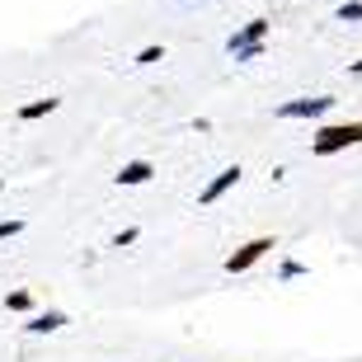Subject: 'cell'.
Segmentation results:
<instances>
[{
    "label": "cell",
    "instance_id": "6da1fadb",
    "mask_svg": "<svg viewBox=\"0 0 362 362\" xmlns=\"http://www.w3.org/2000/svg\"><path fill=\"white\" fill-rule=\"evenodd\" d=\"M349 146H362V118L353 122H325L320 132L310 136V156H339Z\"/></svg>",
    "mask_w": 362,
    "mask_h": 362
},
{
    "label": "cell",
    "instance_id": "7a4b0ae2",
    "mask_svg": "<svg viewBox=\"0 0 362 362\" xmlns=\"http://www.w3.org/2000/svg\"><path fill=\"white\" fill-rule=\"evenodd\" d=\"M273 250H278V240H273V235H255V240H245L240 250H230L221 269H226L230 278H235V273H250V269L259 264V259H269Z\"/></svg>",
    "mask_w": 362,
    "mask_h": 362
},
{
    "label": "cell",
    "instance_id": "3957f363",
    "mask_svg": "<svg viewBox=\"0 0 362 362\" xmlns=\"http://www.w3.org/2000/svg\"><path fill=\"white\" fill-rule=\"evenodd\" d=\"M334 108V94H306V99H287V104L273 108V118L292 122V118H325Z\"/></svg>",
    "mask_w": 362,
    "mask_h": 362
},
{
    "label": "cell",
    "instance_id": "277c9868",
    "mask_svg": "<svg viewBox=\"0 0 362 362\" xmlns=\"http://www.w3.org/2000/svg\"><path fill=\"white\" fill-rule=\"evenodd\" d=\"M269 33H273V19H250V24H240L226 38V52L235 57V52H245V47H259V42H269Z\"/></svg>",
    "mask_w": 362,
    "mask_h": 362
},
{
    "label": "cell",
    "instance_id": "5b68a950",
    "mask_svg": "<svg viewBox=\"0 0 362 362\" xmlns=\"http://www.w3.org/2000/svg\"><path fill=\"white\" fill-rule=\"evenodd\" d=\"M240 175H245L240 165H226V170H221V175H216L212 184H207V188H202V193H198V202H202V207H212V202H221V198H226V193H230V188L240 184Z\"/></svg>",
    "mask_w": 362,
    "mask_h": 362
},
{
    "label": "cell",
    "instance_id": "8992f818",
    "mask_svg": "<svg viewBox=\"0 0 362 362\" xmlns=\"http://www.w3.org/2000/svg\"><path fill=\"white\" fill-rule=\"evenodd\" d=\"M66 310H33V315H28L24 320V329L28 334H57V329H66Z\"/></svg>",
    "mask_w": 362,
    "mask_h": 362
},
{
    "label": "cell",
    "instance_id": "52a82bcc",
    "mask_svg": "<svg viewBox=\"0 0 362 362\" xmlns=\"http://www.w3.org/2000/svg\"><path fill=\"white\" fill-rule=\"evenodd\" d=\"M113 179H118L122 188H141V184H151V179H156V165H151V160H127Z\"/></svg>",
    "mask_w": 362,
    "mask_h": 362
},
{
    "label": "cell",
    "instance_id": "ba28073f",
    "mask_svg": "<svg viewBox=\"0 0 362 362\" xmlns=\"http://www.w3.org/2000/svg\"><path fill=\"white\" fill-rule=\"evenodd\" d=\"M57 108H62V99H57V94H47V99H28V104H19V113H14V118H19V122H38V118H52Z\"/></svg>",
    "mask_w": 362,
    "mask_h": 362
},
{
    "label": "cell",
    "instance_id": "9c48e42d",
    "mask_svg": "<svg viewBox=\"0 0 362 362\" xmlns=\"http://www.w3.org/2000/svg\"><path fill=\"white\" fill-rule=\"evenodd\" d=\"M5 310H14V315H33V292H28V287L5 292Z\"/></svg>",
    "mask_w": 362,
    "mask_h": 362
},
{
    "label": "cell",
    "instance_id": "30bf717a",
    "mask_svg": "<svg viewBox=\"0 0 362 362\" xmlns=\"http://www.w3.org/2000/svg\"><path fill=\"white\" fill-rule=\"evenodd\" d=\"M156 62H165V47H156V42H151V47H141V52L132 57V66H156Z\"/></svg>",
    "mask_w": 362,
    "mask_h": 362
},
{
    "label": "cell",
    "instance_id": "8fae6325",
    "mask_svg": "<svg viewBox=\"0 0 362 362\" xmlns=\"http://www.w3.org/2000/svg\"><path fill=\"white\" fill-rule=\"evenodd\" d=\"M339 19H344V24H358V19H362V5H358V0H349V5H339Z\"/></svg>",
    "mask_w": 362,
    "mask_h": 362
},
{
    "label": "cell",
    "instance_id": "7c38bea8",
    "mask_svg": "<svg viewBox=\"0 0 362 362\" xmlns=\"http://www.w3.org/2000/svg\"><path fill=\"white\" fill-rule=\"evenodd\" d=\"M24 230V216H10V221H0V240H14Z\"/></svg>",
    "mask_w": 362,
    "mask_h": 362
},
{
    "label": "cell",
    "instance_id": "4fadbf2b",
    "mask_svg": "<svg viewBox=\"0 0 362 362\" xmlns=\"http://www.w3.org/2000/svg\"><path fill=\"white\" fill-rule=\"evenodd\" d=\"M264 52H269V42H259V47H245V52H235V62H240V66H250V62H259Z\"/></svg>",
    "mask_w": 362,
    "mask_h": 362
},
{
    "label": "cell",
    "instance_id": "5bb4252c",
    "mask_svg": "<svg viewBox=\"0 0 362 362\" xmlns=\"http://www.w3.org/2000/svg\"><path fill=\"white\" fill-rule=\"evenodd\" d=\"M301 273H306V264H296V259H287L278 278H282V282H292V278H301Z\"/></svg>",
    "mask_w": 362,
    "mask_h": 362
},
{
    "label": "cell",
    "instance_id": "9a60e30c",
    "mask_svg": "<svg viewBox=\"0 0 362 362\" xmlns=\"http://www.w3.org/2000/svg\"><path fill=\"white\" fill-rule=\"evenodd\" d=\"M136 235H141V230H136V226L118 230V235H113V250H122V245H136Z\"/></svg>",
    "mask_w": 362,
    "mask_h": 362
},
{
    "label": "cell",
    "instance_id": "2e32d148",
    "mask_svg": "<svg viewBox=\"0 0 362 362\" xmlns=\"http://www.w3.org/2000/svg\"><path fill=\"white\" fill-rule=\"evenodd\" d=\"M349 71H353V76H362V62H353V66H349Z\"/></svg>",
    "mask_w": 362,
    "mask_h": 362
}]
</instances>
